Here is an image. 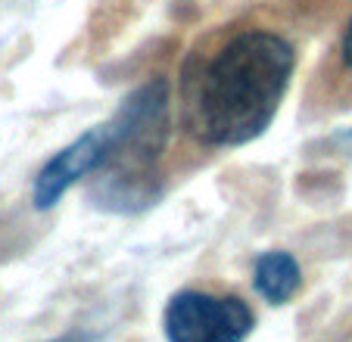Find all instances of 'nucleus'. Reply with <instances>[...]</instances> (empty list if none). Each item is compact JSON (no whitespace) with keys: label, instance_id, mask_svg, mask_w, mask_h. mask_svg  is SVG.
<instances>
[{"label":"nucleus","instance_id":"1","mask_svg":"<svg viewBox=\"0 0 352 342\" xmlns=\"http://www.w3.org/2000/svg\"><path fill=\"white\" fill-rule=\"evenodd\" d=\"M296 53L274 32L231 38L193 78L187 122L206 146H243L262 137L280 109Z\"/></svg>","mask_w":352,"mask_h":342},{"label":"nucleus","instance_id":"7","mask_svg":"<svg viewBox=\"0 0 352 342\" xmlns=\"http://www.w3.org/2000/svg\"><path fill=\"white\" fill-rule=\"evenodd\" d=\"M44 342H91L85 333H66V336H56V339H44Z\"/></svg>","mask_w":352,"mask_h":342},{"label":"nucleus","instance_id":"2","mask_svg":"<svg viewBox=\"0 0 352 342\" xmlns=\"http://www.w3.org/2000/svg\"><path fill=\"white\" fill-rule=\"evenodd\" d=\"M168 91L166 78L140 84L122 100L107 122L109 152L94 174L91 199L113 212H138L156 199V162L168 140Z\"/></svg>","mask_w":352,"mask_h":342},{"label":"nucleus","instance_id":"4","mask_svg":"<svg viewBox=\"0 0 352 342\" xmlns=\"http://www.w3.org/2000/svg\"><path fill=\"white\" fill-rule=\"evenodd\" d=\"M109 152V128L97 125L91 131H85L81 137H75L72 144H66L60 152L47 159L41 165V171L34 174L32 187V203L34 209H54L81 178H91L100 165L107 162Z\"/></svg>","mask_w":352,"mask_h":342},{"label":"nucleus","instance_id":"3","mask_svg":"<svg viewBox=\"0 0 352 342\" xmlns=\"http://www.w3.org/2000/svg\"><path fill=\"white\" fill-rule=\"evenodd\" d=\"M162 327L168 342H243L253 333L256 317L237 296L187 290L168 302Z\"/></svg>","mask_w":352,"mask_h":342},{"label":"nucleus","instance_id":"6","mask_svg":"<svg viewBox=\"0 0 352 342\" xmlns=\"http://www.w3.org/2000/svg\"><path fill=\"white\" fill-rule=\"evenodd\" d=\"M343 60H346V66H352V19H349V25H346V32H343Z\"/></svg>","mask_w":352,"mask_h":342},{"label":"nucleus","instance_id":"5","mask_svg":"<svg viewBox=\"0 0 352 342\" xmlns=\"http://www.w3.org/2000/svg\"><path fill=\"white\" fill-rule=\"evenodd\" d=\"M253 283H256V293H259L265 302L284 305L287 299L299 290L302 274H299V264L290 252H262V255L256 258Z\"/></svg>","mask_w":352,"mask_h":342}]
</instances>
